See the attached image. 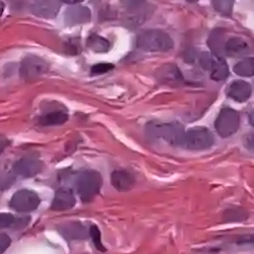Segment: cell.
Listing matches in <instances>:
<instances>
[{
    "label": "cell",
    "instance_id": "19",
    "mask_svg": "<svg viewBox=\"0 0 254 254\" xmlns=\"http://www.w3.org/2000/svg\"><path fill=\"white\" fill-rule=\"evenodd\" d=\"M207 45L211 49V51L214 52L215 55L220 56L221 53L224 51V46H225L224 30L216 29L211 32L207 40Z\"/></svg>",
    "mask_w": 254,
    "mask_h": 254
},
{
    "label": "cell",
    "instance_id": "29",
    "mask_svg": "<svg viewBox=\"0 0 254 254\" xmlns=\"http://www.w3.org/2000/svg\"><path fill=\"white\" fill-rule=\"evenodd\" d=\"M8 145H9V140L5 136L0 135V154L3 153Z\"/></svg>",
    "mask_w": 254,
    "mask_h": 254
},
{
    "label": "cell",
    "instance_id": "27",
    "mask_svg": "<svg viewBox=\"0 0 254 254\" xmlns=\"http://www.w3.org/2000/svg\"><path fill=\"white\" fill-rule=\"evenodd\" d=\"M121 3L125 8L134 11L141 9V6L145 3V0H121Z\"/></svg>",
    "mask_w": 254,
    "mask_h": 254
},
{
    "label": "cell",
    "instance_id": "3",
    "mask_svg": "<svg viewBox=\"0 0 254 254\" xmlns=\"http://www.w3.org/2000/svg\"><path fill=\"white\" fill-rule=\"evenodd\" d=\"M103 179L96 170H87L78 174L75 186L76 191L83 202H91L100 192Z\"/></svg>",
    "mask_w": 254,
    "mask_h": 254
},
{
    "label": "cell",
    "instance_id": "6",
    "mask_svg": "<svg viewBox=\"0 0 254 254\" xmlns=\"http://www.w3.org/2000/svg\"><path fill=\"white\" fill-rule=\"evenodd\" d=\"M240 116L237 111L229 107L223 108L215 122L216 130L222 137H229L235 134L239 129Z\"/></svg>",
    "mask_w": 254,
    "mask_h": 254
},
{
    "label": "cell",
    "instance_id": "7",
    "mask_svg": "<svg viewBox=\"0 0 254 254\" xmlns=\"http://www.w3.org/2000/svg\"><path fill=\"white\" fill-rule=\"evenodd\" d=\"M40 201L39 195L33 190L20 189L12 195L9 205L17 213L27 214L36 210L40 205Z\"/></svg>",
    "mask_w": 254,
    "mask_h": 254
},
{
    "label": "cell",
    "instance_id": "21",
    "mask_svg": "<svg viewBox=\"0 0 254 254\" xmlns=\"http://www.w3.org/2000/svg\"><path fill=\"white\" fill-rule=\"evenodd\" d=\"M248 219V213L242 207H231L224 213V221L227 223H239Z\"/></svg>",
    "mask_w": 254,
    "mask_h": 254
},
{
    "label": "cell",
    "instance_id": "16",
    "mask_svg": "<svg viewBox=\"0 0 254 254\" xmlns=\"http://www.w3.org/2000/svg\"><path fill=\"white\" fill-rule=\"evenodd\" d=\"M227 94L231 99L242 103L250 98L252 94V89L248 82L243 80H235L229 86Z\"/></svg>",
    "mask_w": 254,
    "mask_h": 254
},
{
    "label": "cell",
    "instance_id": "11",
    "mask_svg": "<svg viewBox=\"0 0 254 254\" xmlns=\"http://www.w3.org/2000/svg\"><path fill=\"white\" fill-rule=\"evenodd\" d=\"M60 7V0H34L31 10L38 17L54 18L58 14Z\"/></svg>",
    "mask_w": 254,
    "mask_h": 254
},
{
    "label": "cell",
    "instance_id": "22",
    "mask_svg": "<svg viewBox=\"0 0 254 254\" xmlns=\"http://www.w3.org/2000/svg\"><path fill=\"white\" fill-rule=\"evenodd\" d=\"M234 72L240 76H253L254 74L253 58H246L242 61H239L234 66Z\"/></svg>",
    "mask_w": 254,
    "mask_h": 254
},
{
    "label": "cell",
    "instance_id": "14",
    "mask_svg": "<svg viewBox=\"0 0 254 254\" xmlns=\"http://www.w3.org/2000/svg\"><path fill=\"white\" fill-rule=\"evenodd\" d=\"M112 186L120 192H126L132 189L135 184L134 176L126 170H115L112 172L111 177Z\"/></svg>",
    "mask_w": 254,
    "mask_h": 254
},
{
    "label": "cell",
    "instance_id": "1",
    "mask_svg": "<svg viewBox=\"0 0 254 254\" xmlns=\"http://www.w3.org/2000/svg\"><path fill=\"white\" fill-rule=\"evenodd\" d=\"M145 130L150 137L173 145H181L185 134L183 126L177 122L152 121L147 123Z\"/></svg>",
    "mask_w": 254,
    "mask_h": 254
},
{
    "label": "cell",
    "instance_id": "20",
    "mask_svg": "<svg viewBox=\"0 0 254 254\" xmlns=\"http://www.w3.org/2000/svg\"><path fill=\"white\" fill-rule=\"evenodd\" d=\"M87 46L94 52L97 53H106L111 48L110 42L99 35L92 34L87 39Z\"/></svg>",
    "mask_w": 254,
    "mask_h": 254
},
{
    "label": "cell",
    "instance_id": "13",
    "mask_svg": "<svg viewBox=\"0 0 254 254\" xmlns=\"http://www.w3.org/2000/svg\"><path fill=\"white\" fill-rule=\"evenodd\" d=\"M91 10L82 5H72L65 11V23L68 26H77L90 22Z\"/></svg>",
    "mask_w": 254,
    "mask_h": 254
},
{
    "label": "cell",
    "instance_id": "23",
    "mask_svg": "<svg viewBox=\"0 0 254 254\" xmlns=\"http://www.w3.org/2000/svg\"><path fill=\"white\" fill-rule=\"evenodd\" d=\"M213 4L217 11L229 15L232 12L233 5H234V0H213Z\"/></svg>",
    "mask_w": 254,
    "mask_h": 254
},
{
    "label": "cell",
    "instance_id": "5",
    "mask_svg": "<svg viewBox=\"0 0 254 254\" xmlns=\"http://www.w3.org/2000/svg\"><path fill=\"white\" fill-rule=\"evenodd\" d=\"M198 61L200 66L210 72L211 79L216 81L225 80L229 75V68L226 61L215 54L203 52L199 55Z\"/></svg>",
    "mask_w": 254,
    "mask_h": 254
},
{
    "label": "cell",
    "instance_id": "9",
    "mask_svg": "<svg viewBox=\"0 0 254 254\" xmlns=\"http://www.w3.org/2000/svg\"><path fill=\"white\" fill-rule=\"evenodd\" d=\"M155 77L160 84L169 87H180L184 83V76L179 67L173 63H168L160 66L156 72Z\"/></svg>",
    "mask_w": 254,
    "mask_h": 254
},
{
    "label": "cell",
    "instance_id": "28",
    "mask_svg": "<svg viewBox=\"0 0 254 254\" xmlns=\"http://www.w3.org/2000/svg\"><path fill=\"white\" fill-rule=\"evenodd\" d=\"M11 240L5 233H0V254H3L10 246Z\"/></svg>",
    "mask_w": 254,
    "mask_h": 254
},
{
    "label": "cell",
    "instance_id": "18",
    "mask_svg": "<svg viewBox=\"0 0 254 254\" xmlns=\"http://www.w3.org/2000/svg\"><path fill=\"white\" fill-rule=\"evenodd\" d=\"M68 120V114L64 110L49 111L40 117V124L43 126H58Z\"/></svg>",
    "mask_w": 254,
    "mask_h": 254
},
{
    "label": "cell",
    "instance_id": "25",
    "mask_svg": "<svg viewBox=\"0 0 254 254\" xmlns=\"http://www.w3.org/2000/svg\"><path fill=\"white\" fill-rule=\"evenodd\" d=\"M16 218L8 213L0 214V229H5L9 227H14Z\"/></svg>",
    "mask_w": 254,
    "mask_h": 254
},
{
    "label": "cell",
    "instance_id": "24",
    "mask_svg": "<svg viewBox=\"0 0 254 254\" xmlns=\"http://www.w3.org/2000/svg\"><path fill=\"white\" fill-rule=\"evenodd\" d=\"M89 235L91 236L92 240H93V243L95 245V247L101 251V252H105L106 251V248L104 247L103 245V242H102V236H101V232L99 230V228L95 225H93L90 230H89Z\"/></svg>",
    "mask_w": 254,
    "mask_h": 254
},
{
    "label": "cell",
    "instance_id": "15",
    "mask_svg": "<svg viewBox=\"0 0 254 254\" xmlns=\"http://www.w3.org/2000/svg\"><path fill=\"white\" fill-rule=\"evenodd\" d=\"M61 235L67 240H86L89 236L88 229L79 222H71L59 228Z\"/></svg>",
    "mask_w": 254,
    "mask_h": 254
},
{
    "label": "cell",
    "instance_id": "17",
    "mask_svg": "<svg viewBox=\"0 0 254 254\" xmlns=\"http://www.w3.org/2000/svg\"><path fill=\"white\" fill-rule=\"evenodd\" d=\"M224 52L229 56H244L250 52V47L243 39L233 37L225 42Z\"/></svg>",
    "mask_w": 254,
    "mask_h": 254
},
{
    "label": "cell",
    "instance_id": "31",
    "mask_svg": "<svg viewBox=\"0 0 254 254\" xmlns=\"http://www.w3.org/2000/svg\"><path fill=\"white\" fill-rule=\"evenodd\" d=\"M4 8H5V4L1 1V0H0V17H1V15L3 14Z\"/></svg>",
    "mask_w": 254,
    "mask_h": 254
},
{
    "label": "cell",
    "instance_id": "26",
    "mask_svg": "<svg viewBox=\"0 0 254 254\" xmlns=\"http://www.w3.org/2000/svg\"><path fill=\"white\" fill-rule=\"evenodd\" d=\"M114 68V65L111 63H99L92 67L91 73L92 74H103L106 72H109Z\"/></svg>",
    "mask_w": 254,
    "mask_h": 254
},
{
    "label": "cell",
    "instance_id": "30",
    "mask_svg": "<svg viewBox=\"0 0 254 254\" xmlns=\"http://www.w3.org/2000/svg\"><path fill=\"white\" fill-rule=\"evenodd\" d=\"M61 2H64V3H67V4H71V5H76L77 3H80L82 2L83 0H60Z\"/></svg>",
    "mask_w": 254,
    "mask_h": 254
},
{
    "label": "cell",
    "instance_id": "4",
    "mask_svg": "<svg viewBox=\"0 0 254 254\" xmlns=\"http://www.w3.org/2000/svg\"><path fill=\"white\" fill-rule=\"evenodd\" d=\"M215 137L206 127H193L185 132L182 146L189 151H204L214 144Z\"/></svg>",
    "mask_w": 254,
    "mask_h": 254
},
{
    "label": "cell",
    "instance_id": "12",
    "mask_svg": "<svg viewBox=\"0 0 254 254\" xmlns=\"http://www.w3.org/2000/svg\"><path fill=\"white\" fill-rule=\"evenodd\" d=\"M76 199L68 188H60L55 192L54 198L51 203V209L56 211H63L72 208L75 205Z\"/></svg>",
    "mask_w": 254,
    "mask_h": 254
},
{
    "label": "cell",
    "instance_id": "32",
    "mask_svg": "<svg viewBox=\"0 0 254 254\" xmlns=\"http://www.w3.org/2000/svg\"><path fill=\"white\" fill-rule=\"evenodd\" d=\"M187 2H189V3H194V2H196V1H198V0H186Z\"/></svg>",
    "mask_w": 254,
    "mask_h": 254
},
{
    "label": "cell",
    "instance_id": "8",
    "mask_svg": "<svg viewBox=\"0 0 254 254\" xmlns=\"http://www.w3.org/2000/svg\"><path fill=\"white\" fill-rule=\"evenodd\" d=\"M49 70V64L46 60L39 56L30 55L23 59L20 63L19 74L25 80H34L41 77Z\"/></svg>",
    "mask_w": 254,
    "mask_h": 254
},
{
    "label": "cell",
    "instance_id": "2",
    "mask_svg": "<svg viewBox=\"0 0 254 254\" xmlns=\"http://www.w3.org/2000/svg\"><path fill=\"white\" fill-rule=\"evenodd\" d=\"M138 49L147 52H166L174 47V41L168 33L161 30H149L141 33L137 40Z\"/></svg>",
    "mask_w": 254,
    "mask_h": 254
},
{
    "label": "cell",
    "instance_id": "10",
    "mask_svg": "<svg viewBox=\"0 0 254 254\" xmlns=\"http://www.w3.org/2000/svg\"><path fill=\"white\" fill-rule=\"evenodd\" d=\"M43 170V163L35 158H23L13 165V172L25 178H31L38 175Z\"/></svg>",
    "mask_w": 254,
    "mask_h": 254
}]
</instances>
